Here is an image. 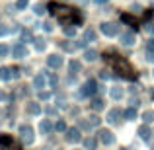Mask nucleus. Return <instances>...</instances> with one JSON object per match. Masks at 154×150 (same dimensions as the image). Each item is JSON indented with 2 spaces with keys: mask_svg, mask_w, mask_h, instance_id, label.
<instances>
[{
  "mask_svg": "<svg viewBox=\"0 0 154 150\" xmlns=\"http://www.w3.org/2000/svg\"><path fill=\"white\" fill-rule=\"evenodd\" d=\"M33 84H35V88H43V84H45V78H43V76H37Z\"/></svg>",
  "mask_w": 154,
  "mask_h": 150,
  "instance_id": "aec40b11",
  "label": "nucleus"
},
{
  "mask_svg": "<svg viewBox=\"0 0 154 150\" xmlns=\"http://www.w3.org/2000/svg\"><path fill=\"white\" fill-rule=\"evenodd\" d=\"M96 90H98V86H96V80H88L86 84H84V88L80 90V96L82 98H88V96H94Z\"/></svg>",
  "mask_w": 154,
  "mask_h": 150,
  "instance_id": "20e7f679",
  "label": "nucleus"
},
{
  "mask_svg": "<svg viewBox=\"0 0 154 150\" xmlns=\"http://www.w3.org/2000/svg\"><path fill=\"white\" fill-rule=\"evenodd\" d=\"M139 135H140V139L143 140H150V129H148V125H143V127L139 129Z\"/></svg>",
  "mask_w": 154,
  "mask_h": 150,
  "instance_id": "1a4fd4ad",
  "label": "nucleus"
},
{
  "mask_svg": "<svg viewBox=\"0 0 154 150\" xmlns=\"http://www.w3.org/2000/svg\"><path fill=\"white\" fill-rule=\"evenodd\" d=\"M92 109H96V111H100V109H103V101L100 99V98H96V99H92Z\"/></svg>",
  "mask_w": 154,
  "mask_h": 150,
  "instance_id": "dca6fc26",
  "label": "nucleus"
},
{
  "mask_svg": "<svg viewBox=\"0 0 154 150\" xmlns=\"http://www.w3.org/2000/svg\"><path fill=\"white\" fill-rule=\"evenodd\" d=\"M121 96H123V90H121L119 86L111 88V98H113V99H121Z\"/></svg>",
  "mask_w": 154,
  "mask_h": 150,
  "instance_id": "2eb2a0df",
  "label": "nucleus"
},
{
  "mask_svg": "<svg viewBox=\"0 0 154 150\" xmlns=\"http://www.w3.org/2000/svg\"><path fill=\"white\" fill-rule=\"evenodd\" d=\"M47 64L53 66V68H57V66H60V64H63V59H60V57H57V55H51L49 59H47Z\"/></svg>",
  "mask_w": 154,
  "mask_h": 150,
  "instance_id": "6e6552de",
  "label": "nucleus"
},
{
  "mask_svg": "<svg viewBox=\"0 0 154 150\" xmlns=\"http://www.w3.org/2000/svg\"><path fill=\"white\" fill-rule=\"evenodd\" d=\"M100 78L107 80V78H111V74H109V72H105V70H102V72H100Z\"/></svg>",
  "mask_w": 154,
  "mask_h": 150,
  "instance_id": "bb28decb",
  "label": "nucleus"
},
{
  "mask_svg": "<svg viewBox=\"0 0 154 150\" xmlns=\"http://www.w3.org/2000/svg\"><path fill=\"white\" fill-rule=\"evenodd\" d=\"M20 135H22V140L26 144H31V142H33V129H31V127L22 125V127H20Z\"/></svg>",
  "mask_w": 154,
  "mask_h": 150,
  "instance_id": "7ed1b4c3",
  "label": "nucleus"
},
{
  "mask_svg": "<svg viewBox=\"0 0 154 150\" xmlns=\"http://www.w3.org/2000/svg\"><path fill=\"white\" fill-rule=\"evenodd\" d=\"M66 35H74V29H72V27H66Z\"/></svg>",
  "mask_w": 154,
  "mask_h": 150,
  "instance_id": "c85d7f7f",
  "label": "nucleus"
},
{
  "mask_svg": "<svg viewBox=\"0 0 154 150\" xmlns=\"http://www.w3.org/2000/svg\"><path fill=\"white\" fill-rule=\"evenodd\" d=\"M0 144H2V146H10V144H12V139H10L8 135L0 136Z\"/></svg>",
  "mask_w": 154,
  "mask_h": 150,
  "instance_id": "6ab92c4d",
  "label": "nucleus"
},
{
  "mask_svg": "<svg viewBox=\"0 0 154 150\" xmlns=\"http://www.w3.org/2000/svg\"><path fill=\"white\" fill-rule=\"evenodd\" d=\"M84 146H86L88 150H96V146H98V140H96V139H86V140H84Z\"/></svg>",
  "mask_w": 154,
  "mask_h": 150,
  "instance_id": "ddd939ff",
  "label": "nucleus"
},
{
  "mask_svg": "<svg viewBox=\"0 0 154 150\" xmlns=\"http://www.w3.org/2000/svg\"><path fill=\"white\" fill-rule=\"evenodd\" d=\"M143 119H144V123H154V111H144Z\"/></svg>",
  "mask_w": 154,
  "mask_h": 150,
  "instance_id": "a211bd4d",
  "label": "nucleus"
},
{
  "mask_svg": "<svg viewBox=\"0 0 154 150\" xmlns=\"http://www.w3.org/2000/svg\"><path fill=\"white\" fill-rule=\"evenodd\" d=\"M90 125H100V117L98 115H92L90 117Z\"/></svg>",
  "mask_w": 154,
  "mask_h": 150,
  "instance_id": "393cba45",
  "label": "nucleus"
},
{
  "mask_svg": "<svg viewBox=\"0 0 154 150\" xmlns=\"http://www.w3.org/2000/svg\"><path fill=\"white\" fill-rule=\"evenodd\" d=\"M39 111H41V109H39L37 103H31V105H29V113H35V115H37Z\"/></svg>",
  "mask_w": 154,
  "mask_h": 150,
  "instance_id": "5701e85b",
  "label": "nucleus"
},
{
  "mask_svg": "<svg viewBox=\"0 0 154 150\" xmlns=\"http://www.w3.org/2000/svg\"><path fill=\"white\" fill-rule=\"evenodd\" d=\"M125 119H129V121H133L137 117V107H129V109H125Z\"/></svg>",
  "mask_w": 154,
  "mask_h": 150,
  "instance_id": "9b49d317",
  "label": "nucleus"
},
{
  "mask_svg": "<svg viewBox=\"0 0 154 150\" xmlns=\"http://www.w3.org/2000/svg\"><path fill=\"white\" fill-rule=\"evenodd\" d=\"M80 139H82V136H80L78 129H68L66 131V140L68 142H80Z\"/></svg>",
  "mask_w": 154,
  "mask_h": 150,
  "instance_id": "423d86ee",
  "label": "nucleus"
},
{
  "mask_svg": "<svg viewBox=\"0 0 154 150\" xmlns=\"http://www.w3.org/2000/svg\"><path fill=\"white\" fill-rule=\"evenodd\" d=\"M84 59H86V60H90V63H92V60H96V59H98V53H96L94 49H88L86 53H84Z\"/></svg>",
  "mask_w": 154,
  "mask_h": 150,
  "instance_id": "f8f14e48",
  "label": "nucleus"
},
{
  "mask_svg": "<svg viewBox=\"0 0 154 150\" xmlns=\"http://www.w3.org/2000/svg\"><path fill=\"white\" fill-rule=\"evenodd\" d=\"M55 129H57V131H66V125H64V121H59V123L55 125Z\"/></svg>",
  "mask_w": 154,
  "mask_h": 150,
  "instance_id": "b1692460",
  "label": "nucleus"
},
{
  "mask_svg": "<svg viewBox=\"0 0 154 150\" xmlns=\"http://www.w3.org/2000/svg\"><path fill=\"white\" fill-rule=\"evenodd\" d=\"M148 31H150V33L154 35V27H152V26H150V27H148Z\"/></svg>",
  "mask_w": 154,
  "mask_h": 150,
  "instance_id": "7c9ffc66",
  "label": "nucleus"
},
{
  "mask_svg": "<svg viewBox=\"0 0 154 150\" xmlns=\"http://www.w3.org/2000/svg\"><path fill=\"white\" fill-rule=\"evenodd\" d=\"M27 6V0H18V8H26Z\"/></svg>",
  "mask_w": 154,
  "mask_h": 150,
  "instance_id": "cd10ccee",
  "label": "nucleus"
},
{
  "mask_svg": "<svg viewBox=\"0 0 154 150\" xmlns=\"http://www.w3.org/2000/svg\"><path fill=\"white\" fill-rule=\"evenodd\" d=\"M121 117V109H111V111L107 113V121L109 123H117Z\"/></svg>",
  "mask_w": 154,
  "mask_h": 150,
  "instance_id": "0eeeda50",
  "label": "nucleus"
},
{
  "mask_svg": "<svg viewBox=\"0 0 154 150\" xmlns=\"http://www.w3.org/2000/svg\"><path fill=\"white\" fill-rule=\"evenodd\" d=\"M100 29H102V33L107 35V37H113V35L119 33V27H117L115 23H111V22H103L102 26H100Z\"/></svg>",
  "mask_w": 154,
  "mask_h": 150,
  "instance_id": "f03ea898",
  "label": "nucleus"
},
{
  "mask_svg": "<svg viewBox=\"0 0 154 150\" xmlns=\"http://www.w3.org/2000/svg\"><path fill=\"white\" fill-rule=\"evenodd\" d=\"M98 139H100V142L107 144V146L115 142V136H113V133H111V131H105V129H102V131L98 133Z\"/></svg>",
  "mask_w": 154,
  "mask_h": 150,
  "instance_id": "39448f33",
  "label": "nucleus"
},
{
  "mask_svg": "<svg viewBox=\"0 0 154 150\" xmlns=\"http://www.w3.org/2000/svg\"><path fill=\"white\" fill-rule=\"evenodd\" d=\"M16 55H18V57L26 55V49H23V47H16Z\"/></svg>",
  "mask_w": 154,
  "mask_h": 150,
  "instance_id": "a878e982",
  "label": "nucleus"
},
{
  "mask_svg": "<svg viewBox=\"0 0 154 150\" xmlns=\"http://www.w3.org/2000/svg\"><path fill=\"white\" fill-rule=\"evenodd\" d=\"M146 60L148 63H154V49H146Z\"/></svg>",
  "mask_w": 154,
  "mask_h": 150,
  "instance_id": "412c9836",
  "label": "nucleus"
},
{
  "mask_svg": "<svg viewBox=\"0 0 154 150\" xmlns=\"http://www.w3.org/2000/svg\"><path fill=\"white\" fill-rule=\"evenodd\" d=\"M84 39H86V41H96V31L94 29H86L84 31Z\"/></svg>",
  "mask_w": 154,
  "mask_h": 150,
  "instance_id": "f3484780",
  "label": "nucleus"
},
{
  "mask_svg": "<svg viewBox=\"0 0 154 150\" xmlns=\"http://www.w3.org/2000/svg\"><path fill=\"white\" fill-rule=\"evenodd\" d=\"M105 2V0H96V4H103Z\"/></svg>",
  "mask_w": 154,
  "mask_h": 150,
  "instance_id": "2f4dec72",
  "label": "nucleus"
},
{
  "mask_svg": "<svg viewBox=\"0 0 154 150\" xmlns=\"http://www.w3.org/2000/svg\"><path fill=\"white\" fill-rule=\"evenodd\" d=\"M121 43H123V45H133V43H135V35L133 33H123L121 35Z\"/></svg>",
  "mask_w": 154,
  "mask_h": 150,
  "instance_id": "9d476101",
  "label": "nucleus"
},
{
  "mask_svg": "<svg viewBox=\"0 0 154 150\" xmlns=\"http://www.w3.org/2000/svg\"><path fill=\"white\" fill-rule=\"evenodd\" d=\"M53 131V125H51V121H43V123H41V133H45V135H49V133Z\"/></svg>",
  "mask_w": 154,
  "mask_h": 150,
  "instance_id": "4468645a",
  "label": "nucleus"
},
{
  "mask_svg": "<svg viewBox=\"0 0 154 150\" xmlns=\"http://www.w3.org/2000/svg\"><path fill=\"white\" fill-rule=\"evenodd\" d=\"M70 70H72V72L80 70V63H78V60H72V63H70Z\"/></svg>",
  "mask_w": 154,
  "mask_h": 150,
  "instance_id": "4be33fe9",
  "label": "nucleus"
},
{
  "mask_svg": "<svg viewBox=\"0 0 154 150\" xmlns=\"http://www.w3.org/2000/svg\"><path fill=\"white\" fill-rule=\"evenodd\" d=\"M103 59L107 60V63L111 64V66L115 68V70L119 72V74L123 76V78H127V80H135V74H133V68H131V64H129L125 59H119V57L115 59V55H105Z\"/></svg>",
  "mask_w": 154,
  "mask_h": 150,
  "instance_id": "f257e3e1",
  "label": "nucleus"
},
{
  "mask_svg": "<svg viewBox=\"0 0 154 150\" xmlns=\"http://www.w3.org/2000/svg\"><path fill=\"white\" fill-rule=\"evenodd\" d=\"M148 49H154V41H150V43H148Z\"/></svg>",
  "mask_w": 154,
  "mask_h": 150,
  "instance_id": "c756f323",
  "label": "nucleus"
}]
</instances>
